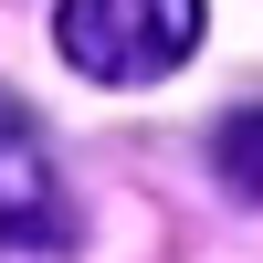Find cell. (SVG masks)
I'll use <instances>...</instances> for the list:
<instances>
[{"mask_svg":"<svg viewBox=\"0 0 263 263\" xmlns=\"http://www.w3.org/2000/svg\"><path fill=\"white\" fill-rule=\"evenodd\" d=\"M53 42L95 84H158L200 53V0H63Z\"/></svg>","mask_w":263,"mask_h":263,"instance_id":"obj_1","label":"cell"},{"mask_svg":"<svg viewBox=\"0 0 263 263\" xmlns=\"http://www.w3.org/2000/svg\"><path fill=\"white\" fill-rule=\"evenodd\" d=\"M74 242V200H63L53 147L32 137L21 105H0V253H63Z\"/></svg>","mask_w":263,"mask_h":263,"instance_id":"obj_2","label":"cell"},{"mask_svg":"<svg viewBox=\"0 0 263 263\" xmlns=\"http://www.w3.org/2000/svg\"><path fill=\"white\" fill-rule=\"evenodd\" d=\"M211 168H221L232 200H253V211H263V105H232V116L211 126Z\"/></svg>","mask_w":263,"mask_h":263,"instance_id":"obj_3","label":"cell"}]
</instances>
